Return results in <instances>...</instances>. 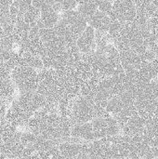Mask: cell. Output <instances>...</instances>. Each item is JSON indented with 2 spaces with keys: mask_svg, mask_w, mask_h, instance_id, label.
I'll return each instance as SVG.
<instances>
[{
  "mask_svg": "<svg viewBox=\"0 0 158 159\" xmlns=\"http://www.w3.org/2000/svg\"><path fill=\"white\" fill-rule=\"evenodd\" d=\"M95 118L94 102L78 95L72 100L70 108V120L74 124L91 122Z\"/></svg>",
  "mask_w": 158,
  "mask_h": 159,
  "instance_id": "obj_2",
  "label": "cell"
},
{
  "mask_svg": "<svg viewBox=\"0 0 158 159\" xmlns=\"http://www.w3.org/2000/svg\"><path fill=\"white\" fill-rule=\"evenodd\" d=\"M10 77L15 85L17 92H34L37 89L39 83L38 72L30 66H16L11 71Z\"/></svg>",
  "mask_w": 158,
  "mask_h": 159,
  "instance_id": "obj_1",
  "label": "cell"
},
{
  "mask_svg": "<svg viewBox=\"0 0 158 159\" xmlns=\"http://www.w3.org/2000/svg\"><path fill=\"white\" fill-rule=\"evenodd\" d=\"M5 35V33H4V30H3V28H2V26L0 25V38L1 37H3Z\"/></svg>",
  "mask_w": 158,
  "mask_h": 159,
  "instance_id": "obj_19",
  "label": "cell"
},
{
  "mask_svg": "<svg viewBox=\"0 0 158 159\" xmlns=\"http://www.w3.org/2000/svg\"><path fill=\"white\" fill-rule=\"evenodd\" d=\"M94 135L96 140L114 137L121 134V129L115 118L110 117H96L91 121Z\"/></svg>",
  "mask_w": 158,
  "mask_h": 159,
  "instance_id": "obj_4",
  "label": "cell"
},
{
  "mask_svg": "<svg viewBox=\"0 0 158 159\" xmlns=\"http://www.w3.org/2000/svg\"><path fill=\"white\" fill-rule=\"evenodd\" d=\"M31 117L32 115L21 108L15 99L8 105L5 115V119L13 126L17 127L20 130H23L25 129L26 124Z\"/></svg>",
  "mask_w": 158,
  "mask_h": 159,
  "instance_id": "obj_7",
  "label": "cell"
},
{
  "mask_svg": "<svg viewBox=\"0 0 158 159\" xmlns=\"http://www.w3.org/2000/svg\"><path fill=\"white\" fill-rule=\"evenodd\" d=\"M71 137L88 143L95 141L96 138L94 135L91 122L73 125L71 128Z\"/></svg>",
  "mask_w": 158,
  "mask_h": 159,
  "instance_id": "obj_10",
  "label": "cell"
},
{
  "mask_svg": "<svg viewBox=\"0 0 158 159\" xmlns=\"http://www.w3.org/2000/svg\"><path fill=\"white\" fill-rule=\"evenodd\" d=\"M76 2H77V4H79V3H81V2H83V1H86V0H75Z\"/></svg>",
  "mask_w": 158,
  "mask_h": 159,
  "instance_id": "obj_20",
  "label": "cell"
},
{
  "mask_svg": "<svg viewBox=\"0 0 158 159\" xmlns=\"http://www.w3.org/2000/svg\"><path fill=\"white\" fill-rule=\"evenodd\" d=\"M87 21H88V24L90 25L92 28H94L95 31L107 33L112 20L107 14L98 9L89 19H88Z\"/></svg>",
  "mask_w": 158,
  "mask_h": 159,
  "instance_id": "obj_11",
  "label": "cell"
},
{
  "mask_svg": "<svg viewBox=\"0 0 158 159\" xmlns=\"http://www.w3.org/2000/svg\"><path fill=\"white\" fill-rule=\"evenodd\" d=\"M155 159H158V157H157V158H155Z\"/></svg>",
  "mask_w": 158,
  "mask_h": 159,
  "instance_id": "obj_21",
  "label": "cell"
},
{
  "mask_svg": "<svg viewBox=\"0 0 158 159\" xmlns=\"http://www.w3.org/2000/svg\"><path fill=\"white\" fill-rule=\"evenodd\" d=\"M83 17L89 19L97 10H98V5H97V0H86L81 3H79L75 8Z\"/></svg>",
  "mask_w": 158,
  "mask_h": 159,
  "instance_id": "obj_13",
  "label": "cell"
},
{
  "mask_svg": "<svg viewBox=\"0 0 158 159\" xmlns=\"http://www.w3.org/2000/svg\"><path fill=\"white\" fill-rule=\"evenodd\" d=\"M13 2L16 3L19 7V9L23 12L32 5V0H13Z\"/></svg>",
  "mask_w": 158,
  "mask_h": 159,
  "instance_id": "obj_16",
  "label": "cell"
},
{
  "mask_svg": "<svg viewBox=\"0 0 158 159\" xmlns=\"http://www.w3.org/2000/svg\"><path fill=\"white\" fill-rule=\"evenodd\" d=\"M50 5H53V4H58L60 7H61V5L66 1V0H47Z\"/></svg>",
  "mask_w": 158,
  "mask_h": 159,
  "instance_id": "obj_17",
  "label": "cell"
},
{
  "mask_svg": "<svg viewBox=\"0 0 158 159\" xmlns=\"http://www.w3.org/2000/svg\"><path fill=\"white\" fill-rule=\"evenodd\" d=\"M61 12L55 10L50 4L45 5L40 8V17L36 21V25L41 28H53L60 20Z\"/></svg>",
  "mask_w": 158,
  "mask_h": 159,
  "instance_id": "obj_8",
  "label": "cell"
},
{
  "mask_svg": "<svg viewBox=\"0 0 158 159\" xmlns=\"http://www.w3.org/2000/svg\"><path fill=\"white\" fill-rule=\"evenodd\" d=\"M72 159H89V157H88V154H87L86 152H84V153L78 155L77 157H74V158Z\"/></svg>",
  "mask_w": 158,
  "mask_h": 159,
  "instance_id": "obj_18",
  "label": "cell"
},
{
  "mask_svg": "<svg viewBox=\"0 0 158 159\" xmlns=\"http://www.w3.org/2000/svg\"><path fill=\"white\" fill-rule=\"evenodd\" d=\"M40 17V9L31 5L23 13V20L31 27L36 25V21Z\"/></svg>",
  "mask_w": 158,
  "mask_h": 159,
  "instance_id": "obj_14",
  "label": "cell"
},
{
  "mask_svg": "<svg viewBox=\"0 0 158 159\" xmlns=\"http://www.w3.org/2000/svg\"><path fill=\"white\" fill-rule=\"evenodd\" d=\"M111 20H117L120 22L128 23L136 20L137 9L133 0H114Z\"/></svg>",
  "mask_w": 158,
  "mask_h": 159,
  "instance_id": "obj_3",
  "label": "cell"
},
{
  "mask_svg": "<svg viewBox=\"0 0 158 159\" xmlns=\"http://www.w3.org/2000/svg\"><path fill=\"white\" fill-rule=\"evenodd\" d=\"M15 100L20 104L21 108H23L30 115H34L35 112L41 110L47 104V100L44 96L34 92H18Z\"/></svg>",
  "mask_w": 158,
  "mask_h": 159,
  "instance_id": "obj_5",
  "label": "cell"
},
{
  "mask_svg": "<svg viewBox=\"0 0 158 159\" xmlns=\"http://www.w3.org/2000/svg\"><path fill=\"white\" fill-rule=\"evenodd\" d=\"M60 19L64 22L75 39L79 37L88 25L86 18L83 17L76 9L61 11Z\"/></svg>",
  "mask_w": 158,
  "mask_h": 159,
  "instance_id": "obj_6",
  "label": "cell"
},
{
  "mask_svg": "<svg viewBox=\"0 0 158 159\" xmlns=\"http://www.w3.org/2000/svg\"><path fill=\"white\" fill-rule=\"evenodd\" d=\"M113 1L114 0H97L98 9L110 16L112 14Z\"/></svg>",
  "mask_w": 158,
  "mask_h": 159,
  "instance_id": "obj_15",
  "label": "cell"
},
{
  "mask_svg": "<svg viewBox=\"0 0 158 159\" xmlns=\"http://www.w3.org/2000/svg\"><path fill=\"white\" fill-rule=\"evenodd\" d=\"M17 89L11 77H0V99L10 104L17 95Z\"/></svg>",
  "mask_w": 158,
  "mask_h": 159,
  "instance_id": "obj_12",
  "label": "cell"
},
{
  "mask_svg": "<svg viewBox=\"0 0 158 159\" xmlns=\"http://www.w3.org/2000/svg\"><path fill=\"white\" fill-rule=\"evenodd\" d=\"M75 44L81 53H89L94 51L96 49L94 28L88 25L84 32L76 39Z\"/></svg>",
  "mask_w": 158,
  "mask_h": 159,
  "instance_id": "obj_9",
  "label": "cell"
}]
</instances>
